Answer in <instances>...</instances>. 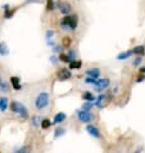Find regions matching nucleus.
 <instances>
[{
	"instance_id": "4",
	"label": "nucleus",
	"mask_w": 145,
	"mask_h": 153,
	"mask_svg": "<svg viewBox=\"0 0 145 153\" xmlns=\"http://www.w3.org/2000/svg\"><path fill=\"white\" fill-rule=\"evenodd\" d=\"M76 116H77V120L81 124H90L94 120V114L90 111H84V109H77Z\"/></svg>"
},
{
	"instance_id": "25",
	"label": "nucleus",
	"mask_w": 145,
	"mask_h": 153,
	"mask_svg": "<svg viewBox=\"0 0 145 153\" xmlns=\"http://www.w3.org/2000/svg\"><path fill=\"white\" fill-rule=\"evenodd\" d=\"M40 124H41V118H40L39 116H33V117L31 118V125H32L33 127L40 126Z\"/></svg>"
},
{
	"instance_id": "2",
	"label": "nucleus",
	"mask_w": 145,
	"mask_h": 153,
	"mask_svg": "<svg viewBox=\"0 0 145 153\" xmlns=\"http://www.w3.org/2000/svg\"><path fill=\"white\" fill-rule=\"evenodd\" d=\"M50 104V95L48 91H40L33 99V105L37 111H45Z\"/></svg>"
},
{
	"instance_id": "29",
	"label": "nucleus",
	"mask_w": 145,
	"mask_h": 153,
	"mask_svg": "<svg viewBox=\"0 0 145 153\" xmlns=\"http://www.w3.org/2000/svg\"><path fill=\"white\" fill-rule=\"evenodd\" d=\"M31 148L27 147V146H23V147H21V148H17L16 149V153H22V152H28Z\"/></svg>"
},
{
	"instance_id": "34",
	"label": "nucleus",
	"mask_w": 145,
	"mask_h": 153,
	"mask_svg": "<svg viewBox=\"0 0 145 153\" xmlns=\"http://www.w3.org/2000/svg\"><path fill=\"white\" fill-rule=\"evenodd\" d=\"M139 72H141V74H145V66H143L141 68H140V71Z\"/></svg>"
},
{
	"instance_id": "7",
	"label": "nucleus",
	"mask_w": 145,
	"mask_h": 153,
	"mask_svg": "<svg viewBox=\"0 0 145 153\" xmlns=\"http://www.w3.org/2000/svg\"><path fill=\"white\" fill-rule=\"evenodd\" d=\"M57 8L63 16H67V14L72 13V5L70 3H67V1H62V0H59V1L57 3Z\"/></svg>"
},
{
	"instance_id": "14",
	"label": "nucleus",
	"mask_w": 145,
	"mask_h": 153,
	"mask_svg": "<svg viewBox=\"0 0 145 153\" xmlns=\"http://www.w3.org/2000/svg\"><path fill=\"white\" fill-rule=\"evenodd\" d=\"M3 9H4V18H7V19H8V18H10V17L14 14V12H16V8H14L13 10H12L8 4H5V5L3 7Z\"/></svg>"
},
{
	"instance_id": "16",
	"label": "nucleus",
	"mask_w": 145,
	"mask_h": 153,
	"mask_svg": "<svg viewBox=\"0 0 145 153\" xmlns=\"http://www.w3.org/2000/svg\"><path fill=\"white\" fill-rule=\"evenodd\" d=\"M132 53H134L135 56H144V54H145V46L144 45L135 46V48L132 49Z\"/></svg>"
},
{
	"instance_id": "17",
	"label": "nucleus",
	"mask_w": 145,
	"mask_h": 153,
	"mask_svg": "<svg viewBox=\"0 0 145 153\" xmlns=\"http://www.w3.org/2000/svg\"><path fill=\"white\" fill-rule=\"evenodd\" d=\"M95 99H96L95 95H94L92 93H90V91H85L82 94V100H85V102H92L94 103V100Z\"/></svg>"
},
{
	"instance_id": "23",
	"label": "nucleus",
	"mask_w": 145,
	"mask_h": 153,
	"mask_svg": "<svg viewBox=\"0 0 145 153\" xmlns=\"http://www.w3.org/2000/svg\"><path fill=\"white\" fill-rule=\"evenodd\" d=\"M45 8L48 12H53L55 9V3L54 0H46V4H45Z\"/></svg>"
},
{
	"instance_id": "28",
	"label": "nucleus",
	"mask_w": 145,
	"mask_h": 153,
	"mask_svg": "<svg viewBox=\"0 0 145 153\" xmlns=\"http://www.w3.org/2000/svg\"><path fill=\"white\" fill-rule=\"evenodd\" d=\"M0 89H1V91H8L9 90V86H8V84L3 80V77H0Z\"/></svg>"
},
{
	"instance_id": "32",
	"label": "nucleus",
	"mask_w": 145,
	"mask_h": 153,
	"mask_svg": "<svg viewBox=\"0 0 145 153\" xmlns=\"http://www.w3.org/2000/svg\"><path fill=\"white\" fill-rule=\"evenodd\" d=\"M50 62H52L53 65H57V63L59 62V58H57L55 56H52V57H50Z\"/></svg>"
},
{
	"instance_id": "1",
	"label": "nucleus",
	"mask_w": 145,
	"mask_h": 153,
	"mask_svg": "<svg viewBox=\"0 0 145 153\" xmlns=\"http://www.w3.org/2000/svg\"><path fill=\"white\" fill-rule=\"evenodd\" d=\"M59 26L63 31H75L78 26V17L77 14H67L59 22Z\"/></svg>"
},
{
	"instance_id": "9",
	"label": "nucleus",
	"mask_w": 145,
	"mask_h": 153,
	"mask_svg": "<svg viewBox=\"0 0 145 153\" xmlns=\"http://www.w3.org/2000/svg\"><path fill=\"white\" fill-rule=\"evenodd\" d=\"M9 82H10V85H12V88H13V90H16V91H19L21 89H22L21 79L18 77V76H10Z\"/></svg>"
},
{
	"instance_id": "12",
	"label": "nucleus",
	"mask_w": 145,
	"mask_h": 153,
	"mask_svg": "<svg viewBox=\"0 0 145 153\" xmlns=\"http://www.w3.org/2000/svg\"><path fill=\"white\" fill-rule=\"evenodd\" d=\"M132 50H126V52H121L117 56V61H126V59H129L131 56H132Z\"/></svg>"
},
{
	"instance_id": "22",
	"label": "nucleus",
	"mask_w": 145,
	"mask_h": 153,
	"mask_svg": "<svg viewBox=\"0 0 145 153\" xmlns=\"http://www.w3.org/2000/svg\"><path fill=\"white\" fill-rule=\"evenodd\" d=\"M9 53V49H8V46L5 42H0V56L4 57V56H7V54Z\"/></svg>"
},
{
	"instance_id": "18",
	"label": "nucleus",
	"mask_w": 145,
	"mask_h": 153,
	"mask_svg": "<svg viewBox=\"0 0 145 153\" xmlns=\"http://www.w3.org/2000/svg\"><path fill=\"white\" fill-rule=\"evenodd\" d=\"M52 125H53V121L50 120V118H41V124H40V126H41L44 130H48Z\"/></svg>"
},
{
	"instance_id": "8",
	"label": "nucleus",
	"mask_w": 145,
	"mask_h": 153,
	"mask_svg": "<svg viewBox=\"0 0 145 153\" xmlns=\"http://www.w3.org/2000/svg\"><path fill=\"white\" fill-rule=\"evenodd\" d=\"M72 77V72L70 68H59L57 71V79L59 81H67V80H70Z\"/></svg>"
},
{
	"instance_id": "19",
	"label": "nucleus",
	"mask_w": 145,
	"mask_h": 153,
	"mask_svg": "<svg viewBox=\"0 0 145 153\" xmlns=\"http://www.w3.org/2000/svg\"><path fill=\"white\" fill-rule=\"evenodd\" d=\"M71 45H72V39L70 36H64L62 39V46L64 49H70L71 48Z\"/></svg>"
},
{
	"instance_id": "20",
	"label": "nucleus",
	"mask_w": 145,
	"mask_h": 153,
	"mask_svg": "<svg viewBox=\"0 0 145 153\" xmlns=\"http://www.w3.org/2000/svg\"><path fill=\"white\" fill-rule=\"evenodd\" d=\"M105 98H107V97H105V95H103V94L99 95V97H98L95 100H94V105H96V107L101 108V107H103V102H104Z\"/></svg>"
},
{
	"instance_id": "13",
	"label": "nucleus",
	"mask_w": 145,
	"mask_h": 153,
	"mask_svg": "<svg viewBox=\"0 0 145 153\" xmlns=\"http://www.w3.org/2000/svg\"><path fill=\"white\" fill-rule=\"evenodd\" d=\"M8 107H9V100H8V98L0 97V111H1V112H5Z\"/></svg>"
},
{
	"instance_id": "26",
	"label": "nucleus",
	"mask_w": 145,
	"mask_h": 153,
	"mask_svg": "<svg viewBox=\"0 0 145 153\" xmlns=\"http://www.w3.org/2000/svg\"><path fill=\"white\" fill-rule=\"evenodd\" d=\"M92 107H94L92 102H85V103L82 104V107H81V109H84V111H91Z\"/></svg>"
},
{
	"instance_id": "15",
	"label": "nucleus",
	"mask_w": 145,
	"mask_h": 153,
	"mask_svg": "<svg viewBox=\"0 0 145 153\" xmlns=\"http://www.w3.org/2000/svg\"><path fill=\"white\" fill-rule=\"evenodd\" d=\"M68 66H70V70H80L82 67V62L78 59H75V61H71L68 63Z\"/></svg>"
},
{
	"instance_id": "24",
	"label": "nucleus",
	"mask_w": 145,
	"mask_h": 153,
	"mask_svg": "<svg viewBox=\"0 0 145 153\" xmlns=\"http://www.w3.org/2000/svg\"><path fill=\"white\" fill-rule=\"evenodd\" d=\"M58 58H59V62H63V63H70L71 62V58L68 57V54H64V53H61Z\"/></svg>"
},
{
	"instance_id": "5",
	"label": "nucleus",
	"mask_w": 145,
	"mask_h": 153,
	"mask_svg": "<svg viewBox=\"0 0 145 153\" xmlns=\"http://www.w3.org/2000/svg\"><path fill=\"white\" fill-rule=\"evenodd\" d=\"M109 85H110V79H108V77L99 79L98 77L92 86L96 89V91H103V90H105V89L109 88Z\"/></svg>"
},
{
	"instance_id": "30",
	"label": "nucleus",
	"mask_w": 145,
	"mask_h": 153,
	"mask_svg": "<svg viewBox=\"0 0 145 153\" xmlns=\"http://www.w3.org/2000/svg\"><path fill=\"white\" fill-rule=\"evenodd\" d=\"M144 80H145V74H141V72H140L138 75V77H136V82H143Z\"/></svg>"
},
{
	"instance_id": "27",
	"label": "nucleus",
	"mask_w": 145,
	"mask_h": 153,
	"mask_svg": "<svg viewBox=\"0 0 145 153\" xmlns=\"http://www.w3.org/2000/svg\"><path fill=\"white\" fill-rule=\"evenodd\" d=\"M141 62H143V56H136V58L132 61V66L138 67V66L141 65Z\"/></svg>"
},
{
	"instance_id": "6",
	"label": "nucleus",
	"mask_w": 145,
	"mask_h": 153,
	"mask_svg": "<svg viewBox=\"0 0 145 153\" xmlns=\"http://www.w3.org/2000/svg\"><path fill=\"white\" fill-rule=\"evenodd\" d=\"M86 133L90 135V137H92V138H95V139H100L101 138V131H100V129L96 125H94V124H87V126H86Z\"/></svg>"
},
{
	"instance_id": "3",
	"label": "nucleus",
	"mask_w": 145,
	"mask_h": 153,
	"mask_svg": "<svg viewBox=\"0 0 145 153\" xmlns=\"http://www.w3.org/2000/svg\"><path fill=\"white\" fill-rule=\"evenodd\" d=\"M9 108H10V112L17 114V116H19L21 118H23V120H26L28 118V109L27 107L24 105L23 103H21L18 100H12L10 104H9Z\"/></svg>"
},
{
	"instance_id": "33",
	"label": "nucleus",
	"mask_w": 145,
	"mask_h": 153,
	"mask_svg": "<svg viewBox=\"0 0 145 153\" xmlns=\"http://www.w3.org/2000/svg\"><path fill=\"white\" fill-rule=\"evenodd\" d=\"M53 52H61V46H59V45H54L53 46Z\"/></svg>"
},
{
	"instance_id": "11",
	"label": "nucleus",
	"mask_w": 145,
	"mask_h": 153,
	"mask_svg": "<svg viewBox=\"0 0 145 153\" xmlns=\"http://www.w3.org/2000/svg\"><path fill=\"white\" fill-rule=\"evenodd\" d=\"M86 76H90V77H94V79H98L100 76V70L98 67H91V68H87L85 71Z\"/></svg>"
},
{
	"instance_id": "21",
	"label": "nucleus",
	"mask_w": 145,
	"mask_h": 153,
	"mask_svg": "<svg viewBox=\"0 0 145 153\" xmlns=\"http://www.w3.org/2000/svg\"><path fill=\"white\" fill-rule=\"evenodd\" d=\"M64 134H66V129H63V127H57V129H55V131H54V138L58 139V138L63 137Z\"/></svg>"
},
{
	"instance_id": "10",
	"label": "nucleus",
	"mask_w": 145,
	"mask_h": 153,
	"mask_svg": "<svg viewBox=\"0 0 145 153\" xmlns=\"http://www.w3.org/2000/svg\"><path fill=\"white\" fill-rule=\"evenodd\" d=\"M67 120V114L64 112H58L55 113V116L53 118V125H58V124H62Z\"/></svg>"
},
{
	"instance_id": "31",
	"label": "nucleus",
	"mask_w": 145,
	"mask_h": 153,
	"mask_svg": "<svg viewBox=\"0 0 145 153\" xmlns=\"http://www.w3.org/2000/svg\"><path fill=\"white\" fill-rule=\"evenodd\" d=\"M68 57L71 58V61H75V59H76V53L72 49H70V52H68Z\"/></svg>"
}]
</instances>
